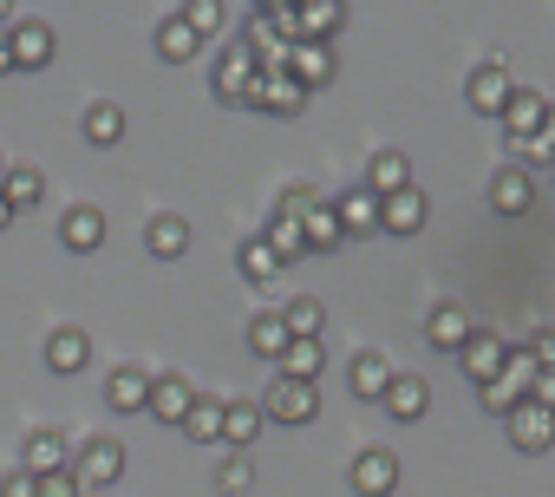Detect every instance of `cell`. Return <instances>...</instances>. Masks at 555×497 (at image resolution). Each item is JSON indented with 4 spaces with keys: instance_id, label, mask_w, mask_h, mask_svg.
<instances>
[{
    "instance_id": "6da1fadb",
    "label": "cell",
    "mask_w": 555,
    "mask_h": 497,
    "mask_svg": "<svg viewBox=\"0 0 555 497\" xmlns=\"http://www.w3.org/2000/svg\"><path fill=\"white\" fill-rule=\"evenodd\" d=\"M242 105H255V112H268V118H301V112H308V92L288 79L282 60H268V66H255V86H248Z\"/></svg>"
},
{
    "instance_id": "7a4b0ae2",
    "label": "cell",
    "mask_w": 555,
    "mask_h": 497,
    "mask_svg": "<svg viewBox=\"0 0 555 497\" xmlns=\"http://www.w3.org/2000/svg\"><path fill=\"white\" fill-rule=\"evenodd\" d=\"M255 406H261V425H308L321 412V393L308 380H282V373H274V386Z\"/></svg>"
},
{
    "instance_id": "3957f363",
    "label": "cell",
    "mask_w": 555,
    "mask_h": 497,
    "mask_svg": "<svg viewBox=\"0 0 555 497\" xmlns=\"http://www.w3.org/2000/svg\"><path fill=\"white\" fill-rule=\"evenodd\" d=\"M66 471L79 477V490H112V484L125 477V445H118V438H86V451H79Z\"/></svg>"
},
{
    "instance_id": "277c9868",
    "label": "cell",
    "mask_w": 555,
    "mask_h": 497,
    "mask_svg": "<svg viewBox=\"0 0 555 497\" xmlns=\"http://www.w3.org/2000/svg\"><path fill=\"white\" fill-rule=\"evenodd\" d=\"M255 66H261V60H255L242 40H229V47L216 53V73H209L216 99H222V105H242V99H248V86H255Z\"/></svg>"
},
{
    "instance_id": "5b68a950",
    "label": "cell",
    "mask_w": 555,
    "mask_h": 497,
    "mask_svg": "<svg viewBox=\"0 0 555 497\" xmlns=\"http://www.w3.org/2000/svg\"><path fill=\"white\" fill-rule=\"evenodd\" d=\"M8 53H14V73H40V66H53L60 40H53L47 21H14L8 27Z\"/></svg>"
},
{
    "instance_id": "8992f818",
    "label": "cell",
    "mask_w": 555,
    "mask_h": 497,
    "mask_svg": "<svg viewBox=\"0 0 555 497\" xmlns=\"http://www.w3.org/2000/svg\"><path fill=\"white\" fill-rule=\"evenodd\" d=\"M340 27H347L340 0H301V8H295V47H334Z\"/></svg>"
},
{
    "instance_id": "52a82bcc",
    "label": "cell",
    "mask_w": 555,
    "mask_h": 497,
    "mask_svg": "<svg viewBox=\"0 0 555 497\" xmlns=\"http://www.w3.org/2000/svg\"><path fill=\"white\" fill-rule=\"evenodd\" d=\"M509 92H516V79H509L503 60H483V66L464 79V99H470V112H483V118H496V112L509 105Z\"/></svg>"
},
{
    "instance_id": "ba28073f",
    "label": "cell",
    "mask_w": 555,
    "mask_h": 497,
    "mask_svg": "<svg viewBox=\"0 0 555 497\" xmlns=\"http://www.w3.org/2000/svg\"><path fill=\"white\" fill-rule=\"evenodd\" d=\"M347 484L360 490V497H392L399 490V451H360L353 464H347Z\"/></svg>"
},
{
    "instance_id": "9c48e42d",
    "label": "cell",
    "mask_w": 555,
    "mask_h": 497,
    "mask_svg": "<svg viewBox=\"0 0 555 497\" xmlns=\"http://www.w3.org/2000/svg\"><path fill=\"white\" fill-rule=\"evenodd\" d=\"M496 118H503V138H509V144H516V138H535V131H548V99L529 92V86H516Z\"/></svg>"
},
{
    "instance_id": "30bf717a",
    "label": "cell",
    "mask_w": 555,
    "mask_h": 497,
    "mask_svg": "<svg viewBox=\"0 0 555 497\" xmlns=\"http://www.w3.org/2000/svg\"><path fill=\"white\" fill-rule=\"evenodd\" d=\"M425 216H431V203H425V190H392V196H379V229L386 235H418L425 229Z\"/></svg>"
},
{
    "instance_id": "8fae6325",
    "label": "cell",
    "mask_w": 555,
    "mask_h": 497,
    "mask_svg": "<svg viewBox=\"0 0 555 497\" xmlns=\"http://www.w3.org/2000/svg\"><path fill=\"white\" fill-rule=\"evenodd\" d=\"M470 334H477V321H470V308H464V302H438V308L425 315V341H431L438 354H457Z\"/></svg>"
},
{
    "instance_id": "7c38bea8",
    "label": "cell",
    "mask_w": 555,
    "mask_h": 497,
    "mask_svg": "<svg viewBox=\"0 0 555 497\" xmlns=\"http://www.w3.org/2000/svg\"><path fill=\"white\" fill-rule=\"evenodd\" d=\"M27 458H21V471L27 477H53V471H66L73 464V445L53 432V425H40V432H27V445H21Z\"/></svg>"
},
{
    "instance_id": "4fadbf2b",
    "label": "cell",
    "mask_w": 555,
    "mask_h": 497,
    "mask_svg": "<svg viewBox=\"0 0 555 497\" xmlns=\"http://www.w3.org/2000/svg\"><path fill=\"white\" fill-rule=\"evenodd\" d=\"M60 242L73 248V256H92V248L105 242V209H99V203H73V209L60 216Z\"/></svg>"
},
{
    "instance_id": "5bb4252c",
    "label": "cell",
    "mask_w": 555,
    "mask_h": 497,
    "mask_svg": "<svg viewBox=\"0 0 555 497\" xmlns=\"http://www.w3.org/2000/svg\"><path fill=\"white\" fill-rule=\"evenodd\" d=\"M282 66H288V79H295L301 92L334 86V47H288V53H282Z\"/></svg>"
},
{
    "instance_id": "9a60e30c",
    "label": "cell",
    "mask_w": 555,
    "mask_h": 497,
    "mask_svg": "<svg viewBox=\"0 0 555 497\" xmlns=\"http://www.w3.org/2000/svg\"><path fill=\"white\" fill-rule=\"evenodd\" d=\"M490 209H496V216H529V209H535V177L503 164V170L490 177Z\"/></svg>"
},
{
    "instance_id": "2e32d148",
    "label": "cell",
    "mask_w": 555,
    "mask_h": 497,
    "mask_svg": "<svg viewBox=\"0 0 555 497\" xmlns=\"http://www.w3.org/2000/svg\"><path fill=\"white\" fill-rule=\"evenodd\" d=\"M503 354H509V347H503V334H483V328H477V334L457 347V367H464L477 386H490V380L503 373Z\"/></svg>"
},
{
    "instance_id": "e0dca14e",
    "label": "cell",
    "mask_w": 555,
    "mask_h": 497,
    "mask_svg": "<svg viewBox=\"0 0 555 497\" xmlns=\"http://www.w3.org/2000/svg\"><path fill=\"white\" fill-rule=\"evenodd\" d=\"M190 380L183 373H151V399H144V412L151 419H164V425H183V412H190Z\"/></svg>"
},
{
    "instance_id": "ac0fdd59",
    "label": "cell",
    "mask_w": 555,
    "mask_h": 497,
    "mask_svg": "<svg viewBox=\"0 0 555 497\" xmlns=\"http://www.w3.org/2000/svg\"><path fill=\"white\" fill-rule=\"evenodd\" d=\"M509 438H516V451H548V438H555V406L522 399V406L509 412Z\"/></svg>"
},
{
    "instance_id": "d6986e66",
    "label": "cell",
    "mask_w": 555,
    "mask_h": 497,
    "mask_svg": "<svg viewBox=\"0 0 555 497\" xmlns=\"http://www.w3.org/2000/svg\"><path fill=\"white\" fill-rule=\"evenodd\" d=\"M301 242H308V256H334V248H347V229L334 216V196H321L308 216H301Z\"/></svg>"
},
{
    "instance_id": "ffe728a7",
    "label": "cell",
    "mask_w": 555,
    "mask_h": 497,
    "mask_svg": "<svg viewBox=\"0 0 555 497\" xmlns=\"http://www.w3.org/2000/svg\"><path fill=\"white\" fill-rule=\"evenodd\" d=\"M0 196H8L14 216H21V209H40V196H47V170H40V164H8V170H0Z\"/></svg>"
},
{
    "instance_id": "44dd1931",
    "label": "cell",
    "mask_w": 555,
    "mask_h": 497,
    "mask_svg": "<svg viewBox=\"0 0 555 497\" xmlns=\"http://www.w3.org/2000/svg\"><path fill=\"white\" fill-rule=\"evenodd\" d=\"M144 248L157 263H177V256H190V216H151V229H144Z\"/></svg>"
},
{
    "instance_id": "7402d4cb",
    "label": "cell",
    "mask_w": 555,
    "mask_h": 497,
    "mask_svg": "<svg viewBox=\"0 0 555 497\" xmlns=\"http://www.w3.org/2000/svg\"><path fill=\"white\" fill-rule=\"evenodd\" d=\"M379 406H386L392 419H425V412H431V386H425L418 373H392V386L379 393Z\"/></svg>"
},
{
    "instance_id": "603a6c76",
    "label": "cell",
    "mask_w": 555,
    "mask_h": 497,
    "mask_svg": "<svg viewBox=\"0 0 555 497\" xmlns=\"http://www.w3.org/2000/svg\"><path fill=\"white\" fill-rule=\"evenodd\" d=\"M86 360H92L86 328H53V334H47V367H53V373H86Z\"/></svg>"
},
{
    "instance_id": "cb8c5ba5",
    "label": "cell",
    "mask_w": 555,
    "mask_h": 497,
    "mask_svg": "<svg viewBox=\"0 0 555 497\" xmlns=\"http://www.w3.org/2000/svg\"><path fill=\"white\" fill-rule=\"evenodd\" d=\"M196 53H203V40L190 34V21H183V14H164V27H157V60H164V66H190Z\"/></svg>"
},
{
    "instance_id": "d4e9b609",
    "label": "cell",
    "mask_w": 555,
    "mask_h": 497,
    "mask_svg": "<svg viewBox=\"0 0 555 497\" xmlns=\"http://www.w3.org/2000/svg\"><path fill=\"white\" fill-rule=\"evenodd\" d=\"M334 216H340V229H347V235H373V229H379V196L360 183V190L334 196Z\"/></svg>"
},
{
    "instance_id": "484cf974",
    "label": "cell",
    "mask_w": 555,
    "mask_h": 497,
    "mask_svg": "<svg viewBox=\"0 0 555 497\" xmlns=\"http://www.w3.org/2000/svg\"><path fill=\"white\" fill-rule=\"evenodd\" d=\"M144 399H151V373L144 367H118L105 380V406L112 412H144Z\"/></svg>"
},
{
    "instance_id": "4316f807",
    "label": "cell",
    "mask_w": 555,
    "mask_h": 497,
    "mask_svg": "<svg viewBox=\"0 0 555 497\" xmlns=\"http://www.w3.org/2000/svg\"><path fill=\"white\" fill-rule=\"evenodd\" d=\"M405 183H412V157H405V151H373L366 190H373V196H392V190H405Z\"/></svg>"
},
{
    "instance_id": "83f0119b",
    "label": "cell",
    "mask_w": 555,
    "mask_h": 497,
    "mask_svg": "<svg viewBox=\"0 0 555 497\" xmlns=\"http://www.w3.org/2000/svg\"><path fill=\"white\" fill-rule=\"evenodd\" d=\"M255 432H261V406H255V399H222V438H229L235 451H248Z\"/></svg>"
},
{
    "instance_id": "f1b7e54d",
    "label": "cell",
    "mask_w": 555,
    "mask_h": 497,
    "mask_svg": "<svg viewBox=\"0 0 555 497\" xmlns=\"http://www.w3.org/2000/svg\"><path fill=\"white\" fill-rule=\"evenodd\" d=\"M261 242L274 248V263H295V256H308V242H301V216H268V229H261Z\"/></svg>"
},
{
    "instance_id": "f546056e",
    "label": "cell",
    "mask_w": 555,
    "mask_h": 497,
    "mask_svg": "<svg viewBox=\"0 0 555 497\" xmlns=\"http://www.w3.org/2000/svg\"><path fill=\"white\" fill-rule=\"evenodd\" d=\"M321 367H327V347L321 341H288L282 347V380H321Z\"/></svg>"
},
{
    "instance_id": "4dcf8cb0",
    "label": "cell",
    "mask_w": 555,
    "mask_h": 497,
    "mask_svg": "<svg viewBox=\"0 0 555 497\" xmlns=\"http://www.w3.org/2000/svg\"><path fill=\"white\" fill-rule=\"evenodd\" d=\"M282 347H288V328H282V315H255L248 321V354H261V360H282Z\"/></svg>"
},
{
    "instance_id": "1f68e13d",
    "label": "cell",
    "mask_w": 555,
    "mask_h": 497,
    "mask_svg": "<svg viewBox=\"0 0 555 497\" xmlns=\"http://www.w3.org/2000/svg\"><path fill=\"white\" fill-rule=\"evenodd\" d=\"M282 315V328H288V341H321V328H327V315H321V302H288V308H274Z\"/></svg>"
},
{
    "instance_id": "d6a6232c",
    "label": "cell",
    "mask_w": 555,
    "mask_h": 497,
    "mask_svg": "<svg viewBox=\"0 0 555 497\" xmlns=\"http://www.w3.org/2000/svg\"><path fill=\"white\" fill-rule=\"evenodd\" d=\"M392 373H399V367H392L386 354H360V360H353V393H360V399H379V393L392 386Z\"/></svg>"
},
{
    "instance_id": "836d02e7",
    "label": "cell",
    "mask_w": 555,
    "mask_h": 497,
    "mask_svg": "<svg viewBox=\"0 0 555 497\" xmlns=\"http://www.w3.org/2000/svg\"><path fill=\"white\" fill-rule=\"evenodd\" d=\"M118 138H125V112H118V105H86V144L112 151Z\"/></svg>"
},
{
    "instance_id": "e575fe53",
    "label": "cell",
    "mask_w": 555,
    "mask_h": 497,
    "mask_svg": "<svg viewBox=\"0 0 555 497\" xmlns=\"http://www.w3.org/2000/svg\"><path fill=\"white\" fill-rule=\"evenodd\" d=\"M183 432H190L196 445H216V438H222V399H190Z\"/></svg>"
},
{
    "instance_id": "d590c367",
    "label": "cell",
    "mask_w": 555,
    "mask_h": 497,
    "mask_svg": "<svg viewBox=\"0 0 555 497\" xmlns=\"http://www.w3.org/2000/svg\"><path fill=\"white\" fill-rule=\"evenodd\" d=\"M235 263H242V276H248V282H261V289H268V282H274V276H282V263H274V248H268V242H261V235H255V242H242V248H235Z\"/></svg>"
},
{
    "instance_id": "8d00e7d4",
    "label": "cell",
    "mask_w": 555,
    "mask_h": 497,
    "mask_svg": "<svg viewBox=\"0 0 555 497\" xmlns=\"http://www.w3.org/2000/svg\"><path fill=\"white\" fill-rule=\"evenodd\" d=\"M248 484H255V464H248V451H229V458L216 464V490H222V497H242Z\"/></svg>"
},
{
    "instance_id": "74e56055",
    "label": "cell",
    "mask_w": 555,
    "mask_h": 497,
    "mask_svg": "<svg viewBox=\"0 0 555 497\" xmlns=\"http://www.w3.org/2000/svg\"><path fill=\"white\" fill-rule=\"evenodd\" d=\"M177 14L190 21V34H196V40H209V34L229 21V8H222V0H190V8H177Z\"/></svg>"
},
{
    "instance_id": "f35d334b",
    "label": "cell",
    "mask_w": 555,
    "mask_h": 497,
    "mask_svg": "<svg viewBox=\"0 0 555 497\" xmlns=\"http://www.w3.org/2000/svg\"><path fill=\"white\" fill-rule=\"evenodd\" d=\"M321 203V190H308V183H288L282 196H274V216H308Z\"/></svg>"
},
{
    "instance_id": "ab89813d",
    "label": "cell",
    "mask_w": 555,
    "mask_h": 497,
    "mask_svg": "<svg viewBox=\"0 0 555 497\" xmlns=\"http://www.w3.org/2000/svg\"><path fill=\"white\" fill-rule=\"evenodd\" d=\"M509 151H516L522 164H548V157H555V131H535V138H516Z\"/></svg>"
},
{
    "instance_id": "60d3db41",
    "label": "cell",
    "mask_w": 555,
    "mask_h": 497,
    "mask_svg": "<svg viewBox=\"0 0 555 497\" xmlns=\"http://www.w3.org/2000/svg\"><path fill=\"white\" fill-rule=\"evenodd\" d=\"M34 497H86V490H79V477H73V471H53V477H40V484H34Z\"/></svg>"
},
{
    "instance_id": "b9f144b4",
    "label": "cell",
    "mask_w": 555,
    "mask_h": 497,
    "mask_svg": "<svg viewBox=\"0 0 555 497\" xmlns=\"http://www.w3.org/2000/svg\"><path fill=\"white\" fill-rule=\"evenodd\" d=\"M34 484H40V477H27V471H8V477H0V497H34Z\"/></svg>"
},
{
    "instance_id": "7bdbcfd3",
    "label": "cell",
    "mask_w": 555,
    "mask_h": 497,
    "mask_svg": "<svg viewBox=\"0 0 555 497\" xmlns=\"http://www.w3.org/2000/svg\"><path fill=\"white\" fill-rule=\"evenodd\" d=\"M14 73V53H8V27H0V79Z\"/></svg>"
},
{
    "instance_id": "ee69618b",
    "label": "cell",
    "mask_w": 555,
    "mask_h": 497,
    "mask_svg": "<svg viewBox=\"0 0 555 497\" xmlns=\"http://www.w3.org/2000/svg\"><path fill=\"white\" fill-rule=\"evenodd\" d=\"M0 27H14V8H8V0H0Z\"/></svg>"
},
{
    "instance_id": "f6af8a7d",
    "label": "cell",
    "mask_w": 555,
    "mask_h": 497,
    "mask_svg": "<svg viewBox=\"0 0 555 497\" xmlns=\"http://www.w3.org/2000/svg\"><path fill=\"white\" fill-rule=\"evenodd\" d=\"M8 222H14V209H8V196H0V229H8Z\"/></svg>"
},
{
    "instance_id": "bcb514c9",
    "label": "cell",
    "mask_w": 555,
    "mask_h": 497,
    "mask_svg": "<svg viewBox=\"0 0 555 497\" xmlns=\"http://www.w3.org/2000/svg\"><path fill=\"white\" fill-rule=\"evenodd\" d=\"M0 170H8V151H0Z\"/></svg>"
}]
</instances>
